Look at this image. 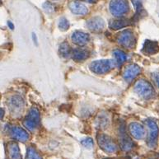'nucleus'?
Returning a JSON list of instances; mask_svg holds the SVG:
<instances>
[{"mask_svg":"<svg viewBox=\"0 0 159 159\" xmlns=\"http://www.w3.org/2000/svg\"><path fill=\"white\" fill-rule=\"evenodd\" d=\"M134 91L138 95L144 99L152 98L155 95L154 88H152V84L144 79H140L136 82L134 85Z\"/></svg>","mask_w":159,"mask_h":159,"instance_id":"1","label":"nucleus"},{"mask_svg":"<svg viewBox=\"0 0 159 159\" xmlns=\"http://www.w3.org/2000/svg\"><path fill=\"white\" fill-rule=\"evenodd\" d=\"M116 62L111 60H101L93 61L90 64L91 71L97 74H104L114 69Z\"/></svg>","mask_w":159,"mask_h":159,"instance_id":"2","label":"nucleus"},{"mask_svg":"<svg viewBox=\"0 0 159 159\" xmlns=\"http://www.w3.org/2000/svg\"><path fill=\"white\" fill-rule=\"evenodd\" d=\"M148 129V134L147 138V144L149 148H155L157 146L158 138V127L153 120H147L145 121Z\"/></svg>","mask_w":159,"mask_h":159,"instance_id":"3","label":"nucleus"},{"mask_svg":"<svg viewBox=\"0 0 159 159\" xmlns=\"http://www.w3.org/2000/svg\"><path fill=\"white\" fill-rule=\"evenodd\" d=\"M129 7L127 0H111L110 2V11L115 17H121L129 12Z\"/></svg>","mask_w":159,"mask_h":159,"instance_id":"4","label":"nucleus"},{"mask_svg":"<svg viewBox=\"0 0 159 159\" xmlns=\"http://www.w3.org/2000/svg\"><path fill=\"white\" fill-rule=\"evenodd\" d=\"M98 142L99 147L105 152H116L117 151V145L115 141L112 139L110 136L104 134H99L98 135Z\"/></svg>","mask_w":159,"mask_h":159,"instance_id":"5","label":"nucleus"},{"mask_svg":"<svg viewBox=\"0 0 159 159\" xmlns=\"http://www.w3.org/2000/svg\"><path fill=\"white\" fill-rule=\"evenodd\" d=\"M117 40L120 43V45L127 49H133L135 46V36L131 30H125L120 32L117 36Z\"/></svg>","mask_w":159,"mask_h":159,"instance_id":"6","label":"nucleus"},{"mask_svg":"<svg viewBox=\"0 0 159 159\" xmlns=\"http://www.w3.org/2000/svg\"><path fill=\"white\" fill-rule=\"evenodd\" d=\"M40 123V113L38 110L36 108H31L29 111V113L26 119L24 120L23 125L29 130H34L36 129Z\"/></svg>","mask_w":159,"mask_h":159,"instance_id":"7","label":"nucleus"},{"mask_svg":"<svg viewBox=\"0 0 159 159\" xmlns=\"http://www.w3.org/2000/svg\"><path fill=\"white\" fill-rule=\"evenodd\" d=\"M119 141L120 146L124 151H130L134 147V143L126 134L124 124L120 125L119 127Z\"/></svg>","mask_w":159,"mask_h":159,"instance_id":"8","label":"nucleus"},{"mask_svg":"<svg viewBox=\"0 0 159 159\" xmlns=\"http://www.w3.org/2000/svg\"><path fill=\"white\" fill-rule=\"evenodd\" d=\"M8 107L10 111L14 116H20L21 115L24 109V101L19 96H12L8 100Z\"/></svg>","mask_w":159,"mask_h":159,"instance_id":"9","label":"nucleus"},{"mask_svg":"<svg viewBox=\"0 0 159 159\" xmlns=\"http://www.w3.org/2000/svg\"><path fill=\"white\" fill-rule=\"evenodd\" d=\"M87 26L89 30L94 32H98L103 30L105 26V21L100 17H94L91 18L87 22Z\"/></svg>","mask_w":159,"mask_h":159,"instance_id":"10","label":"nucleus"},{"mask_svg":"<svg viewBox=\"0 0 159 159\" xmlns=\"http://www.w3.org/2000/svg\"><path fill=\"white\" fill-rule=\"evenodd\" d=\"M129 130L130 132L131 135L133 136L134 138L137 139H142L144 138L145 136V129L144 127L137 123V122H134L131 123L129 126Z\"/></svg>","mask_w":159,"mask_h":159,"instance_id":"11","label":"nucleus"},{"mask_svg":"<svg viewBox=\"0 0 159 159\" xmlns=\"http://www.w3.org/2000/svg\"><path fill=\"white\" fill-rule=\"evenodd\" d=\"M140 72H141V69L139 66H138L137 64H130L125 69L124 79L128 82H130L138 76Z\"/></svg>","mask_w":159,"mask_h":159,"instance_id":"12","label":"nucleus"},{"mask_svg":"<svg viewBox=\"0 0 159 159\" xmlns=\"http://www.w3.org/2000/svg\"><path fill=\"white\" fill-rule=\"evenodd\" d=\"M10 132H11V135L12 138L18 140V141H21V142H26L30 138L28 133L24 129L19 127V126L12 127Z\"/></svg>","mask_w":159,"mask_h":159,"instance_id":"13","label":"nucleus"},{"mask_svg":"<svg viewBox=\"0 0 159 159\" xmlns=\"http://www.w3.org/2000/svg\"><path fill=\"white\" fill-rule=\"evenodd\" d=\"M69 9L71 10L73 13L76 15H86L88 12V8L85 4L79 1H72L69 5Z\"/></svg>","mask_w":159,"mask_h":159,"instance_id":"14","label":"nucleus"},{"mask_svg":"<svg viewBox=\"0 0 159 159\" xmlns=\"http://www.w3.org/2000/svg\"><path fill=\"white\" fill-rule=\"evenodd\" d=\"M73 42L79 46L85 45L89 41L90 36L87 33H84L83 31H75L73 33L71 36Z\"/></svg>","mask_w":159,"mask_h":159,"instance_id":"15","label":"nucleus"},{"mask_svg":"<svg viewBox=\"0 0 159 159\" xmlns=\"http://www.w3.org/2000/svg\"><path fill=\"white\" fill-rule=\"evenodd\" d=\"M159 50V45L157 41H153V40H147L143 44V46L142 52L144 53L145 55H155L158 52Z\"/></svg>","mask_w":159,"mask_h":159,"instance_id":"16","label":"nucleus"},{"mask_svg":"<svg viewBox=\"0 0 159 159\" xmlns=\"http://www.w3.org/2000/svg\"><path fill=\"white\" fill-rule=\"evenodd\" d=\"M7 155L9 159H21L20 148L17 143L9 142L7 143Z\"/></svg>","mask_w":159,"mask_h":159,"instance_id":"17","label":"nucleus"},{"mask_svg":"<svg viewBox=\"0 0 159 159\" xmlns=\"http://www.w3.org/2000/svg\"><path fill=\"white\" fill-rule=\"evenodd\" d=\"M133 24V21L128 19H120V20H111L109 22V26L113 30H119L126 26H130Z\"/></svg>","mask_w":159,"mask_h":159,"instance_id":"18","label":"nucleus"},{"mask_svg":"<svg viewBox=\"0 0 159 159\" xmlns=\"http://www.w3.org/2000/svg\"><path fill=\"white\" fill-rule=\"evenodd\" d=\"M71 56L75 61H83L89 57V52L83 49H75L73 50Z\"/></svg>","mask_w":159,"mask_h":159,"instance_id":"19","label":"nucleus"},{"mask_svg":"<svg viewBox=\"0 0 159 159\" xmlns=\"http://www.w3.org/2000/svg\"><path fill=\"white\" fill-rule=\"evenodd\" d=\"M72 52H73V50L70 48L68 43L64 42L60 45V49H59V53H60V55L61 57L69 58V56L72 55Z\"/></svg>","mask_w":159,"mask_h":159,"instance_id":"20","label":"nucleus"},{"mask_svg":"<svg viewBox=\"0 0 159 159\" xmlns=\"http://www.w3.org/2000/svg\"><path fill=\"white\" fill-rule=\"evenodd\" d=\"M26 159H42V157L35 148L29 147L26 150Z\"/></svg>","mask_w":159,"mask_h":159,"instance_id":"21","label":"nucleus"},{"mask_svg":"<svg viewBox=\"0 0 159 159\" xmlns=\"http://www.w3.org/2000/svg\"><path fill=\"white\" fill-rule=\"evenodd\" d=\"M113 54H114L115 57H116V62L118 64H122L124 62L127 60V55H126V54L125 52H123V51H121V50H114Z\"/></svg>","mask_w":159,"mask_h":159,"instance_id":"22","label":"nucleus"},{"mask_svg":"<svg viewBox=\"0 0 159 159\" xmlns=\"http://www.w3.org/2000/svg\"><path fill=\"white\" fill-rule=\"evenodd\" d=\"M70 24H69V21L65 18V17H61L59 21V28L62 31H65L67 30H69Z\"/></svg>","mask_w":159,"mask_h":159,"instance_id":"23","label":"nucleus"},{"mask_svg":"<svg viewBox=\"0 0 159 159\" xmlns=\"http://www.w3.org/2000/svg\"><path fill=\"white\" fill-rule=\"evenodd\" d=\"M98 125L99 126L100 128H106L108 125V123H109V120L108 118L104 116H99V119L98 120Z\"/></svg>","mask_w":159,"mask_h":159,"instance_id":"24","label":"nucleus"},{"mask_svg":"<svg viewBox=\"0 0 159 159\" xmlns=\"http://www.w3.org/2000/svg\"><path fill=\"white\" fill-rule=\"evenodd\" d=\"M82 145H83V147H85L86 148H88V149H90L92 148L93 147V145H94V143H93V140L90 138L85 139H83L82 142H81Z\"/></svg>","mask_w":159,"mask_h":159,"instance_id":"25","label":"nucleus"},{"mask_svg":"<svg viewBox=\"0 0 159 159\" xmlns=\"http://www.w3.org/2000/svg\"><path fill=\"white\" fill-rule=\"evenodd\" d=\"M43 9L45 10V12H47V13H51V12H55V7H54V5L51 4L49 2H45L43 4Z\"/></svg>","mask_w":159,"mask_h":159,"instance_id":"26","label":"nucleus"},{"mask_svg":"<svg viewBox=\"0 0 159 159\" xmlns=\"http://www.w3.org/2000/svg\"><path fill=\"white\" fill-rule=\"evenodd\" d=\"M152 79L156 84L157 88H159V74L158 73H154L152 74Z\"/></svg>","mask_w":159,"mask_h":159,"instance_id":"27","label":"nucleus"},{"mask_svg":"<svg viewBox=\"0 0 159 159\" xmlns=\"http://www.w3.org/2000/svg\"><path fill=\"white\" fill-rule=\"evenodd\" d=\"M7 26H8V27H9L11 30H13L14 29V25L12 24V22H11V21H7Z\"/></svg>","mask_w":159,"mask_h":159,"instance_id":"28","label":"nucleus"},{"mask_svg":"<svg viewBox=\"0 0 159 159\" xmlns=\"http://www.w3.org/2000/svg\"><path fill=\"white\" fill-rule=\"evenodd\" d=\"M32 38H33V41L36 43V45L38 44V41H37V37H36V35L35 33L32 34Z\"/></svg>","mask_w":159,"mask_h":159,"instance_id":"29","label":"nucleus"},{"mask_svg":"<svg viewBox=\"0 0 159 159\" xmlns=\"http://www.w3.org/2000/svg\"><path fill=\"white\" fill-rule=\"evenodd\" d=\"M4 116V111L0 108V120H2Z\"/></svg>","mask_w":159,"mask_h":159,"instance_id":"30","label":"nucleus"},{"mask_svg":"<svg viewBox=\"0 0 159 159\" xmlns=\"http://www.w3.org/2000/svg\"><path fill=\"white\" fill-rule=\"evenodd\" d=\"M86 2H97L98 0H85Z\"/></svg>","mask_w":159,"mask_h":159,"instance_id":"31","label":"nucleus"},{"mask_svg":"<svg viewBox=\"0 0 159 159\" xmlns=\"http://www.w3.org/2000/svg\"><path fill=\"white\" fill-rule=\"evenodd\" d=\"M2 4V0H0V5Z\"/></svg>","mask_w":159,"mask_h":159,"instance_id":"32","label":"nucleus"}]
</instances>
